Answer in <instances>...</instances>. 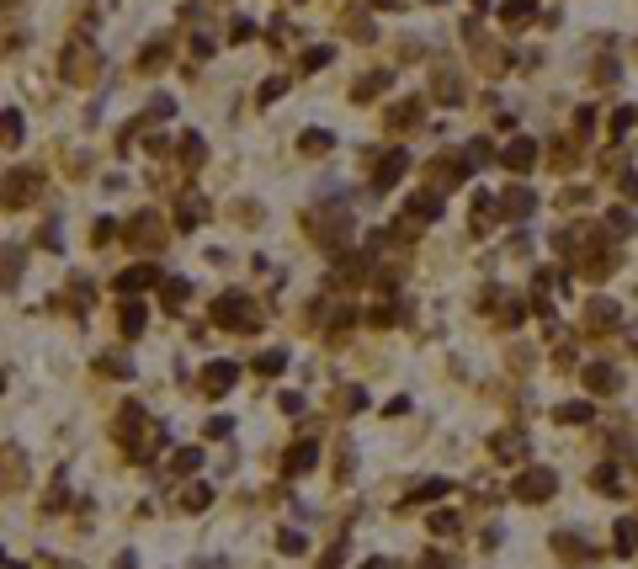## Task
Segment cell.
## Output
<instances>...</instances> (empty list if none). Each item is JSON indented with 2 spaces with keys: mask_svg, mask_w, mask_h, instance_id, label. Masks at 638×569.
<instances>
[{
  "mask_svg": "<svg viewBox=\"0 0 638 569\" xmlns=\"http://www.w3.org/2000/svg\"><path fill=\"white\" fill-rule=\"evenodd\" d=\"M431 6H442V0H431Z\"/></svg>",
  "mask_w": 638,
  "mask_h": 569,
  "instance_id": "680465c9",
  "label": "cell"
},
{
  "mask_svg": "<svg viewBox=\"0 0 638 569\" xmlns=\"http://www.w3.org/2000/svg\"><path fill=\"white\" fill-rule=\"evenodd\" d=\"M627 122H638V107H617L612 112V134H627Z\"/></svg>",
  "mask_w": 638,
  "mask_h": 569,
  "instance_id": "7bdbcfd3",
  "label": "cell"
},
{
  "mask_svg": "<svg viewBox=\"0 0 638 569\" xmlns=\"http://www.w3.org/2000/svg\"><path fill=\"white\" fill-rule=\"evenodd\" d=\"M367 6H378V11H394V6H399V0H367Z\"/></svg>",
  "mask_w": 638,
  "mask_h": 569,
  "instance_id": "11a10c76",
  "label": "cell"
},
{
  "mask_svg": "<svg viewBox=\"0 0 638 569\" xmlns=\"http://www.w3.org/2000/svg\"><path fill=\"white\" fill-rule=\"evenodd\" d=\"M203 218H208V203H203V197H186V203H181V229H197Z\"/></svg>",
  "mask_w": 638,
  "mask_h": 569,
  "instance_id": "603a6c76",
  "label": "cell"
},
{
  "mask_svg": "<svg viewBox=\"0 0 638 569\" xmlns=\"http://www.w3.org/2000/svg\"><path fill=\"white\" fill-rule=\"evenodd\" d=\"M149 282H160V267H133V271L117 277V293H139V288H149Z\"/></svg>",
  "mask_w": 638,
  "mask_h": 569,
  "instance_id": "ffe728a7",
  "label": "cell"
},
{
  "mask_svg": "<svg viewBox=\"0 0 638 569\" xmlns=\"http://www.w3.org/2000/svg\"><path fill=\"white\" fill-rule=\"evenodd\" d=\"M383 91H388V70H373V75H362V80L351 85V101L362 107V101H378Z\"/></svg>",
  "mask_w": 638,
  "mask_h": 569,
  "instance_id": "7c38bea8",
  "label": "cell"
},
{
  "mask_svg": "<svg viewBox=\"0 0 638 569\" xmlns=\"http://www.w3.org/2000/svg\"><path fill=\"white\" fill-rule=\"evenodd\" d=\"M495 218H506L500 197H495V192H473V229H490Z\"/></svg>",
  "mask_w": 638,
  "mask_h": 569,
  "instance_id": "8fae6325",
  "label": "cell"
},
{
  "mask_svg": "<svg viewBox=\"0 0 638 569\" xmlns=\"http://www.w3.org/2000/svg\"><path fill=\"white\" fill-rule=\"evenodd\" d=\"M282 367H288V352H261V357H255V373H261V378H277Z\"/></svg>",
  "mask_w": 638,
  "mask_h": 569,
  "instance_id": "cb8c5ba5",
  "label": "cell"
},
{
  "mask_svg": "<svg viewBox=\"0 0 638 569\" xmlns=\"http://www.w3.org/2000/svg\"><path fill=\"white\" fill-rule=\"evenodd\" d=\"M64 80H75V85H91L96 80V70H101V53H96V43L91 37H75L70 49H64Z\"/></svg>",
  "mask_w": 638,
  "mask_h": 569,
  "instance_id": "6da1fadb",
  "label": "cell"
},
{
  "mask_svg": "<svg viewBox=\"0 0 638 569\" xmlns=\"http://www.w3.org/2000/svg\"><path fill=\"white\" fill-rule=\"evenodd\" d=\"M203 569H224V558H208V564H203Z\"/></svg>",
  "mask_w": 638,
  "mask_h": 569,
  "instance_id": "9f6ffc18",
  "label": "cell"
},
{
  "mask_svg": "<svg viewBox=\"0 0 638 569\" xmlns=\"http://www.w3.org/2000/svg\"><path fill=\"white\" fill-rule=\"evenodd\" d=\"M213 319L229 330H261V314L250 309V293H224L213 298Z\"/></svg>",
  "mask_w": 638,
  "mask_h": 569,
  "instance_id": "7a4b0ae2",
  "label": "cell"
},
{
  "mask_svg": "<svg viewBox=\"0 0 638 569\" xmlns=\"http://www.w3.org/2000/svg\"><path fill=\"white\" fill-rule=\"evenodd\" d=\"M330 59H336V49H330V43H319V49H309V53H303V70H325Z\"/></svg>",
  "mask_w": 638,
  "mask_h": 569,
  "instance_id": "d6a6232c",
  "label": "cell"
},
{
  "mask_svg": "<svg viewBox=\"0 0 638 569\" xmlns=\"http://www.w3.org/2000/svg\"><path fill=\"white\" fill-rule=\"evenodd\" d=\"M468 160H473V165H484V160H495L490 139H473V144H468Z\"/></svg>",
  "mask_w": 638,
  "mask_h": 569,
  "instance_id": "ee69618b",
  "label": "cell"
},
{
  "mask_svg": "<svg viewBox=\"0 0 638 569\" xmlns=\"http://www.w3.org/2000/svg\"><path fill=\"white\" fill-rule=\"evenodd\" d=\"M234 378H240V367H234V362H208L203 367V394H213V399H218V394H229Z\"/></svg>",
  "mask_w": 638,
  "mask_h": 569,
  "instance_id": "52a82bcc",
  "label": "cell"
},
{
  "mask_svg": "<svg viewBox=\"0 0 638 569\" xmlns=\"http://www.w3.org/2000/svg\"><path fill=\"white\" fill-rule=\"evenodd\" d=\"M367 404V388H340L336 394V410H362Z\"/></svg>",
  "mask_w": 638,
  "mask_h": 569,
  "instance_id": "1f68e13d",
  "label": "cell"
},
{
  "mask_svg": "<svg viewBox=\"0 0 638 569\" xmlns=\"http://www.w3.org/2000/svg\"><path fill=\"white\" fill-rule=\"evenodd\" d=\"M500 207H506V218H532L537 213V192L532 186H511V192H500Z\"/></svg>",
  "mask_w": 638,
  "mask_h": 569,
  "instance_id": "9c48e42d",
  "label": "cell"
},
{
  "mask_svg": "<svg viewBox=\"0 0 638 569\" xmlns=\"http://www.w3.org/2000/svg\"><path fill=\"white\" fill-rule=\"evenodd\" d=\"M22 139V112H6V144H16Z\"/></svg>",
  "mask_w": 638,
  "mask_h": 569,
  "instance_id": "7dc6e473",
  "label": "cell"
},
{
  "mask_svg": "<svg viewBox=\"0 0 638 569\" xmlns=\"http://www.w3.org/2000/svg\"><path fill=\"white\" fill-rule=\"evenodd\" d=\"M473 6H479V11H490V0H473Z\"/></svg>",
  "mask_w": 638,
  "mask_h": 569,
  "instance_id": "6f0895ef",
  "label": "cell"
},
{
  "mask_svg": "<svg viewBox=\"0 0 638 569\" xmlns=\"http://www.w3.org/2000/svg\"><path fill=\"white\" fill-rule=\"evenodd\" d=\"M404 170H409V155H404V149H388V155L378 160V170H373V186H378V192H388Z\"/></svg>",
  "mask_w": 638,
  "mask_h": 569,
  "instance_id": "8992f818",
  "label": "cell"
},
{
  "mask_svg": "<svg viewBox=\"0 0 638 569\" xmlns=\"http://www.w3.org/2000/svg\"><path fill=\"white\" fill-rule=\"evenodd\" d=\"M101 373H117V378H128V373H133V362H128V357H117V352H112V357H101Z\"/></svg>",
  "mask_w": 638,
  "mask_h": 569,
  "instance_id": "b9f144b4",
  "label": "cell"
},
{
  "mask_svg": "<svg viewBox=\"0 0 638 569\" xmlns=\"http://www.w3.org/2000/svg\"><path fill=\"white\" fill-rule=\"evenodd\" d=\"M490 447H495V458L516 463L521 452H527V431H500V436H495V442H490Z\"/></svg>",
  "mask_w": 638,
  "mask_h": 569,
  "instance_id": "9a60e30c",
  "label": "cell"
},
{
  "mask_svg": "<svg viewBox=\"0 0 638 569\" xmlns=\"http://www.w3.org/2000/svg\"><path fill=\"white\" fill-rule=\"evenodd\" d=\"M32 192H37V176H22V170H11V176H6V207L27 203Z\"/></svg>",
  "mask_w": 638,
  "mask_h": 569,
  "instance_id": "e0dca14e",
  "label": "cell"
},
{
  "mask_svg": "<svg viewBox=\"0 0 638 569\" xmlns=\"http://www.w3.org/2000/svg\"><path fill=\"white\" fill-rule=\"evenodd\" d=\"M473 53H479V64H484V70H506V49H490V43H479Z\"/></svg>",
  "mask_w": 638,
  "mask_h": 569,
  "instance_id": "836d02e7",
  "label": "cell"
},
{
  "mask_svg": "<svg viewBox=\"0 0 638 569\" xmlns=\"http://www.w3.org/2000/svg\"><path fill=\"white\" fill-rule=\"evenodd\" d=\"M330 144H336V139H330L325 128H319V134H303V155H325Z\"/></svg>",
  "mask_w": 638,
  "mask_h": 569,
  "instance_id": "f35d334b",
  "label": "cell"
},
{
  "mask_svg": "<svg viewBox=\"0 0 638 569\" xmlns=\"http://www.w3.org/2000/svg\"><path fill=\"white\" fill-rule=\"evenodd\" d=\"M421 117V101H404V107H388V128H409Z\"/></svg>",
  "mask_w": 638,
  "mask_h": 569,
  "instance_id": "484cf974",
  "label": "cell"
},
{
  "mask_svg": "<svg viewBox=\"0 0 638 569\" xmlns=\"http://www.w3.org/2000/svg\"><path fill=\"white\" fill-rule=\"evenodd\" d=\"M585 383H590V394H617V367H606V362H596V367H585Z\"/></svg>",
  "mask_w": 638,
  "mask_h": 569,
  "instance_id": "2e32d148",
  "label": "cell"
},
{
  "mask_svg": "<svg viewBox=\"0 0 638 569\" xmlns=\"http://www.w3.org/2000/svg\"><path fill=\"white\" fill-rule=\"evenodd\" d=\"M436 495H447V479H426V485L409 495V506H421V500H436Z\"/></svg>",
  "mask_w": 638,
  "mask_h": 569,
  "instance_id": "d590c367",
  "label": "cell"
},
{
  "mask_svg": "<svg viewBox=\"0 0 638 569\" xmlns=\"http://www.w3.org/2000/svg\"><path fill=\"white\" fill-rule=\"evenodd\" d=\"M346 27H351V32H357V37H362V43H367V37H373V22H367V16H357V11H351V16H346Z\"/></svg>",
  "mask_w": 638,
  "mask_h": 569,
  "instance_id": "f6af8a7d",
  "label": "cell"
},
{
  "mask_svg": "<svg viewBox=\"0 0 638 569\" xmlns=\"http://www.w3.org/2000/svg\"><path fill=\"white\" fill-rule=\"evenodd\" d=\"M240 224H250V229H255V224H261V203L245 197V203H240Z\"/></svg>",
  "mask_w": 638,
  "mask_h": 569,
  "instance_id": "bcb514c9",
  "label": "cell"
},
{
  "mask_svg": "<svg viewBox=\"0 0 638 569\" xmlns=\"http://www.w3.org/2000/svg\"><path fill=\"white\" fill-rule=\"evenodd\" d=\"M532 160H537V144H532V139H516V144L506 149V165L516 170V176H521V170H532Z\"/></svg>",
  "mask_w": 638,
  "mask_h": 569,
  "instance_id": "44dd1931",
  "label": "cell"
},
{
  "mask_svg": "<svg viewBox=\"0 0 638 569\" xmlns=\"http://www.w3.org/2000/svg\"><path fill=\"white\" fill-rule=\"evenodd\" d=\"M128 240L144 250V245H160V240H165V229H160V218H155V213H139V218L128 224Z\"/></svg>",
  "mask_w": 638,
  "mask_h": 569,
  "instance_id": "30bf717a",
  "label": "cell"
},
{
  "mask_svg": "<svg viewBox=\"0 0 638 569\" xmlns=\"http://www.w3.org/2000/svg\"><path fill=\"white\" fill-rule=\"evenodd\" d=\"M149 112H155V117H170V112H176V101H170V96H155V101H149Z\"/></svg>",
  "mask_w": 638,
  "mask_h": 569,
  "instance_id": "f907efd6",
  "label": "cell"
},
{
  "mask_svg": "<svg viewBox=\"0 0 638 569\" xmlns=\"http://www.w3.org/2000/svg\"><path fill=\"white\" fill-rule=\"evenodd\" d=\"M165 59H170V49H165V37H160L155 49H144V53H139V64H144V70H160V64H165Z\"/></svg>",
  "mask_w": 638,
  "mask_h": 569,
  "instance_id": "8d00e7d4",
  "label": "cell"
},
{
  "mask_svg": "<svg viewBox=\"0 0 638 569\" xmlns=\"http://www.w3.org/2000/svg\"><path fill=\"white\" fill-rule=\"evenodd\" d=\"M139 421H144V410H139V404H122V410H117V426H112V436H117L128 452H139V458H144V447H139Z\"/></svg>",
  "mask_w": 638,
  "mask_h": 569,
  "instance_id": "5b68a950",
  "label": "cell"
},
{
  "mask_svg": "<svg viewBox=\"0 0 638 569\" xmlns=\"http://www.w3.org/2000/svg\"><path fill=\"white\" fill-rule=\"evenodd\" d=\"M314 463H319V442H293L288 458H282V473H288V479H298V473H309Z\"/></svg>",
  "mask_w": 638,
  "mask_h": 569,
  "instance_id": "ba28073f",
  "label": "cell"
},
{
  "mask_svg": "<svg viewBox=\"0 0 638 569\" xmlns=\"http://www.w3.org/2000/svg\"><path fill=\"white\" fill-rule=\"evenodd\" d=\"M208 495H213V490H208V485H186V495H181V506H186V511H203V506H208Z\"/></svg>",
  "mask_w": 638,
  "mask_h": 569,
  "instance_id": "74e56055",
  "label": "cell"
},
{
  "mask_svg": "<svg viewBox=\"0 0 638 569\" xmlns=\"http://www.w3.org/2000/svg\"><path fill=\"white\" fill-rule=\"evenodd\" d=\"M282 91H288V75H272V80L261 85V107H266V101H277Z\"/></svg>",
  "mask_w": 638,
  "mask_h": 569,
  "instance_id": "ab89813d",
  "label": "cell"
},
{
  "mask_svg": "<svg viewBox=\"0 0 638 569\" xmlns=\"http://www.w3.org/2000/svg\"><path fill=\"white\" fill-rule=\"evenodd\" d=\"M532 16H537V0H506V6H500V22L506 27H527Z\"/></svg>",
  "mask_w": 638,
  "mask_h": 569,
  "instance_id": "d6986e66",
  "label": "cell"
},
{
  "mask_svg": "<svg viewBox=\"0 0 638 569\" xmlns=\"http://www.w3.org/2000/svg\"><path fill=\"white\" fill-rule=\"evenodd\" d=\"M229 431H234L229 415H213V421H208V436H229Z\"/></svg>",
  "mask_w": 638,
  "mask_h": 569,
  "instance_id": "681fc988",
  "label": "cell"
},
{
  "mask_svg": "<svg viewBox=\"0 0 638 569\" xmlns=\"http://www.w3.org/2000/svg\"><path fill=\"white\" fill-rule=\"evenodd\" d=\"M452 527H458V516H452V511H436V516H431V532H452Z\"/></svg>",
  "mask_w": 638,
  "mask_h": 569,
  "instance_id": "c3c4849f",
  "label": "cell"
},
{
  "mask_svg": "<svg viewBox=\"0 0 638 569\" xmlns=\"http://www.w3.org/2000/svg\"><path fill=\"white\" fill-rule=\"evenodd\" d=\"M612 548H617V558H633V554H638V521H633V516H623V521L612 527Z\"/></svg>",
  "mask_w": 638,
  "mask_h": 569,
  "instance_id": "4fadbf2b",
  "label": "cell"
},
{
  "mask_svg": "<svg viewBox=\"0 0 638 569\" xmlns=\"http://www.w3.org/2000/svg\"><path fill=\"white\" fill-rule=\"evenodd\" d=\"M421 569H458V564H452V558H447V554H431V558H426Z\"/></svg>",
  "mask_w": 638,
  "mask_h": 569,
  "instance_id": "f5cc1de1",
  "label": "cell"
},
{
  "mask_svg": "<svg viewBox=\"0 0 638 569\" xmlns=\"http://www.w3.org/2000/svg\"><path fill=\"white\" fill-rule=\"evenodd\" d=\"M590 415H596V410H590V404H580V399H575V404H559V421H564V426H585Z\"/></svg>",
  "mask_w": 638,
  "mask_h": 569,
  "instance_id": "83f0119b",
  "label": "cell"
},
{
  "mask_svg": "<svg viewBox=\"0 0 638 569\" xmlns=\"http://www.w3.org/2000/svg\"><path fill=\"white\" fill-rule=\"evenodd\" d=\"M623 192H627V197H638V176H627V170H623Z\"/></svg>",
  "mask_w": 638,
  "mask_h": 569,
  "instance_id": "db71d44e",
  "label": "cell"
},
{
  "mask_svg": "<svg viewBox=\"0 0 638 569\" xmlns=\"http://www.w3.org/2000/svg\"><path fill=\"white\" fill-rule=\"evenodd\" d=\"M144 319H149V314H144V303H128V309H122V335L133 340L139 330H144Z\"/></svg>",
  "mask_w": 638,
  "mask_h": 569,
  "instance_id": "d4e9b609",
  "label": "cell"
},
{
  "mask_svg": "<svg viewBox=\"0 0 638 569\" xmlns=\"http://www.w3.org/2000/svg\"><path fill=\"white\" fill-rule=\"evenodd\" d=\"M181 155H186V165H203V160H208V144H203L197 134H186V139H181Z\"/></svg>",
  "mask_w": 638,
  "mask_h": 569,
  "instance_id": "f546056e",
  "label": "cell"
},
{
  "mask_svg": "<svg viewBox=\"0 0 638 569\" xmlns=\"http://www.w3.org/2000/svg\"><path fill=\"white\" fill-rule=\"evenodd\" d=\"M623 319V309H617L612 298H590V309H585V325L590 330H606V325H617Z\"/></svg>",
  "mask_w": 638,
  "mask_h": 569,
  "instance_id": "5bb4252c",
  "label": "cell"
},
{
  "mask_svg": "<svg viewBox=\"0 0 638 569\" xmlns=\"http://www.w3.org/2000/svg\"><path fill=\"white\" fill-rule=\"evenodd\" d=\"M468 170H473L468 155H436V160H431V186H436V192H442V186L452 192V186L468 181Z\"/></svg>",
  "mask_w": 638,
  "mask_h": 569,
  "instance_id": "3957f363",
  "label": "cell"
},
{
  "mask_svg": "<svg viewBox=\"0 0 638 569\" xmlns=\"http://www.w3.org/2000/svg\"><path fill=\"white\" fill-rule=\"evenodd\" d=\"M554 554H559V558H569V564L590 558V554H585V537H580V532H554Z\"/></svg>",
  "mask_w": 638,
  "mask_h": 569,
  "instance_id": "ac0fdd59",
  "label": "cell"
},
{
  "mask_svg": "<svg viewBox=\"0 0 638 569\" xmlns=\"http://www.w3.org/2000/svg\"><path fill=\"white\" fill-rule=\"evenodd\" d=\"M16 271H22V250L6 245V293H16Z\"/></svg>",
  "mask_w": 638,
  "mask_h": 569,
  "instance_id": "e575fe53",
  "label": "cell"
},
{
  "mask_svg": "<svg viewBox=\"0 0 638 569\" xmlns=\"http://www.w3.org/2000/svg\"><path fill=\"white\" fill-rule=\"evenodd\" d=\"M277 543L288 548V554H303V537H298V532H277Z\"/></svg>",
  "mask_w": 638,
  "mask_h": 569,
  "instance_id": "816d5d0a",
  "label": "cell"
},
{
  "mask_svg": "<svg viewBox=\"0 0 638 569\" xmlns=\"http://www.w3.org/2000/svg\"><path fill=\"white\" fill-rule=\"evenodd\" d=\"M606 229H612L617 240H623V234H633V213H627V207H612V213H606Z\"/></svg>",
  "mask_w": 638,
  "mask_h": 569,
  "instance_id": "f1b7e54d",
  "label": "cell"
},
{
  "mask_svg": "<svg viewBox=\"0 0 638 569\" xmlns=\"http://www.w3.org/2000/svg\"><path fill=\"white\" fill-rule=\"evenodd\" d=\"M186 298H192V282H186V277H170V282H165V303H170V309H181Z\"/></svg>",
  "mask_w": 638,
  "mask_h": 569,
  "instance_id": "4316f807",
  "label": "cell"
},
{
  "mask_svg": "<svg viewBox=\"0 0 638 569\" xmlns=\"http://www.w3.org/2000/svg\"><path fill=\"white\" fill-rule=\"evenodd\" d=\"M596 490H601V495H617V490H623V479H617L612 468H596Z\"/></svg>",
  "mask_w": 638,
  "mask_h": 569,
  "instance_id": "60d3db41",
  "label": "cell"
},
{
  "mask_svg": "<svg viewBox=\"0 0 638 569\" xmlns=\"http://www.w3.org/2000/svg\"><path fill=\"white\" fill-rule=\"evenodd\" d=\"M170 468H176V473H197V468H203V452H197V447H181Z\"/></svg>",
  "mask_w": 638,
  "mask_h": 569,
  "instance_id": "4dcf8cb0",
  "label": "cell"
},
{
  "mask_svg": "<svg viewBox=\"0 0 638 569\" xmlns=\"http://www.w3.org/2000/svg\"><path fill=\"white\" fill-rule=\"evenodd\" d=\"M436 101H447V107H458L463 101V85H458V75H436Z\"/></svg>",
  "mask_w": 638,
  "mask_h": 569,
  "instance_id": "7402d4cb",
  "label": "cell"
},
{
  "mask_svg": "<svg viewBox=\"0 0 638 569\" xmlns=\"http://www.w3.org/2000/svg\"><path fill=\"white\" fill-rule=\"evenodd\" d=\"M554 490H559V473L554 468H527L516 479V500H554Z\"/></svg>",
  "mask_w": 638,
  "mask_h": 569,
  "instance_id": "277c9868",
  "label": "cell"
}]
</instances>
